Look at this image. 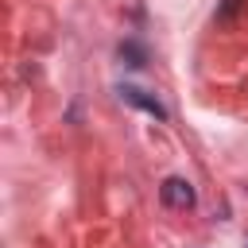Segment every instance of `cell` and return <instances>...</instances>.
<instances>
[{
	"instance_id": "cell-2",
	"label": "cell",
	"mask_w": 248,
	"mask_h": 248,
	"mask_svg": "<svg viewBox=\"0 0 248 248\" xmlns=\"http://www.w3.org/2000/svg\"><path fill=\"white\" fill-rule=\"evenodd\" d=\"M120 97H124V101H132V105H140V108H147V112H151V116H159V120L167 116V108H163L155 97H147L143 89H136V85H124V89H120Z\"/></svg>"
},
{
	"instance_id": "cell-1",
	"label": "cell",
	"mask_w": 248,
	"mask_h": 248,
	"mask_svg": "<svg viewBox=\"0 0 248 248\" xmlns=\"http://www.w3.org/2000/svg\"><path fill=\"white\" fill-rule=\"evenodd\" d=\"M163 202L170 209H186V205H194V186L186 178H167L163 182Z\"/></svg>"
},
{
	"instance_id": "cell-3",
	"label": "cell",
	"mask_w": 248,
	"mask_h": 248,
	"mask_svg": "<svg viewBox=\"0 0 248 248\" xmlns=\"http://www.w3.org/2000/svg\"><path fill=\"white\" fill-rule=\"evenodd\" d=\"M120 58H128V66H143V50L136 43H124L120 46Z\"/></svg>"
}]
</instances>
